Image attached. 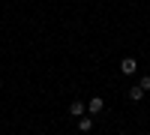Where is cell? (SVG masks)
Listing matches in <instances>:
<instances>
[{
    "instance_id": "obj_1",
    "label": "cell",
    "mask_w": 150,
    "mask_h": 135,
    "mask_svg": "<svg viewBox=\"0 0 150 135\" xmlns=\"http://www.w3.org/2000/svg\"><path fill=\"white\" fill-rule=\"evenodd\" d=\"M120 72L123 75H135V72H138V63H135L132 57H123L120 60Z\"/></svg>"
},
{
    "instance_id": "obj_2",
    "label": "cell",
    "mask_w": 150,
    "mask_h": 135,
    "mask_svg": "<svg viewBox=\"0 0 150 135\" xmlns=\"http://www.w3.org/2000/svg\"><path fill=\"white\" fill-rule=\"evenodd\" d=\"M102 108H105V99H102V96H93V99L87 102V111H90V114H99Z\"/></svg>"
},
{
    "instance_id": "obj_3",
    "label": "cell",
    "mask_w": 150,
    "mask_h": 135,
    "mask_svg": "<svg viewBox=\"0 0 150 135\" xmlns=\"http://www.w3.org/2000/svg\"><path fill=\"white\" fill-rule=\"evenodd\" d=\"M84 108H87L84 102H78V99H75V102L69 105V114H72V117H84Z\"/></svg>"
},
{
    "instance_id": "obj_4",
    "label": "cell",
    "mask_w": 150,
    "mask_h": 135,
    "mask_svg": "<svg viewBox=\"0 0 150 135\" xmlns=\"http://www.w3.org/2000/svg\"><path fill=\"white\" fill-rule=\"evenodd\" d=\"M129 99H132V102H141V99H144V90L138 87V84H135V87L129 90Z\"/></svg>"
},
{
    "instance_id": "obj_5",
    "label": "cell",
    "mask_w": 150,
    "mask_h": 135,
    "mask_svg": "<svg viewBox=\"0 0 150 135\" xmlns=\"http://www.w3.org/2000/svg\"><path fill=\"white\" fill-rule=\"evenodd\" d=\"M78 129H81V132H90V129H93V117H81V120H78Z\"/></svg>"
},
{
    "instance_id": "obj_6",
    "label": "cell",
    "mask_w": 150,
    "mask_h": 135,
    "mask_svg": "<svg viewBox=\"0 0 150 135\" xmlns=\"http://www.w3.org/2000/svg\"><path fill=\"white\" fill-rule=\"evenodd\" d=\"M138 87H141V90H144V93H147V90H150V75H141V81H138Z\"/></svg>"
},
{
    "instance_id": "obj_7",
    "label": "cell",
    "mask_w": 150,
    "mask_h": 135,
    "mask_svg": "<svg viewBox=\"0 0 150 135\" xmlns=\"http://www.w3.org/2000/svg\"><path fill=\"white\" fill-rule=\"evenodd\" d=\"M141 135H147V132H141Z\"/></svg>"
},
{
    "instance_id": "obj_8",
    "label": "cell",
    "mask_w": 150,
    "mask_h": 135,
    "mask_svg": "<svg viewBox=\"0 0 150 135\" xmlns=\"http://www.w3.org/2000/svg\"><path fill=\"white\" fill-rule=\"evenodd\" d=\"M120 135H123V132H120Z\"/></svg>"
}]
</instances>
